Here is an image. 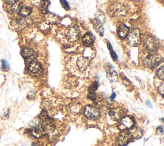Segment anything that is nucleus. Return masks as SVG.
I'll return each instance as SVG.
<instances>
[{
	"mask_svg": "<svg viewBox=\"0 0 164 146\" xmlns=\"http://www.w3.org/2000/svg\"><path fill=\"white\" fill-rule=\"evenodd\" d=\"M128 10L126 7L119 3L112 4L108 10V13L112 17H120L125 16L127 14Z\"/></svg>",
	"mask_w": 164,
	"mask_h": 146,
	"instance_id": "obj_1",
	"label": "nucleus"
},
{
	"mask_svg": "<svg viewBox=\"0 0 164 146\" xmlns=\"http://www.w3.org/2000/svg\"><path fill=\"white\" fill-rule=\"evenodd\" d=\"M162 57L158 54H151L149 55L144 59V64L149 68L153 69L156 68L162 62Z\"/></svg>",
	"mask_w": 164,
	"mask_h": 146,
	"instance_id": "obj_2",
	"label": "nucleus"
},
{
	"mask_svg": "<svg viewBox=\"0 0 164 146\" xmlns=\"http://www.w3.org/2000/svg\"><path fill=\"white\" fill-rule=\"evenodd\" d=\"M141 41L140 30L137 28L131 30L128 34V42L132 46H138Z\"/></svg>",
	"mask_w": 164,
	"mask_h": 146,
	"instance_id": "obj_3",
	"label": "nucleus"
},
{
	"mask_svg": "<svg viewBox=\"0 0 164 146\" xmlns=\"http://www.w3.org/2000/svg\"><path fill=\"white\" fill-rule=\"evenodd\" d=\"M135 125V119L131 116H123L121 119L119 120V128L121 130H129L134 126Z\"/></svg>",
	"mask_w": 164,
	"mask_h": 146,
	"instance_id": "obj_4",
	"label": "nucleus"
},
{
	"mask_svg": "<svg viewBox=\"0 0 164 146\" xmlns=\"http://www.w3.org/2000/svg\"><path fill=\"white\" fill-rule=\"evenodd\" d=\"M84 116L88 119L96 120L100 116V112L97 108L87 105L84 108Z\"/></svg>",
	"mask_w": 164,
	"mask_h": 146,
	"instance_id": "obj_5",
	"label": "nucleus"
},
{
	"mask_svg": "<svg viewBox=\"0 0 164 146\" xmlns=\"http://www.w3.org/2000/svg\"><path fill=\"white\" fill-rule=\"evenodd\" d=\"M144 44L146 48L151 52L157 51L160 47L158 40L155 37L152 36L146 37V39L144 40Z\"/></svg>",
	"mask_w": 164,
	"mask_h": 146,
	"instance_id": "obj_6",
	"label": "nucleus"
},
{
	"mask_svg": "<svg viewBox=\"0 0 164 146\" xmlns=\"http://www.w3.org/2000/svg\"><path fill=\"white\" fill-rule=\"evenodd\" d=\"M66 37L69 41L74 43V42L77 40L80 35V30L78 26H73L69 27L67 30L66 33Z\"/></svg>",
	"mask_w": 164,
	"mask_h": 146,
	"instance_id": "obj_7",
	"label": "nucleus"
},
{
	"mask_svg": "<svg viewBox=\"0 0 164 146\" xmlns=\"http://www.w3.org/2000/svg\"><path fill=\"white\" fill-rule=\"evenodd\" d=\"M30 133L33 137L36 139L42 138L45 136V126L40 122L37 125H35L30 130Z\"/></svg>",
	"mask_w": 164,
	"mask_h": 146,
	"instance_id": "obj_8",
	"label": "nucleus"
},
{
	"mask_svg": "<svg viewBox=\"0 0 164 146\" xmlns=\"http://www.w3.org/2000/svg\"><path fill=\"white\" fill-rule=\"evenodd\" d=\"M28 71L33 76H39L42 73V68L40 63L35 61L31 62L28 66Z\"/></svg>",
	"mask_w": 164,
	"mask_h": 146,
	"instance_id": "obj_9",
	"label": "nucleus"
},
{
	"mask_svg": "<svg viewBox=\"0 0 164 146\" xmlns=\"http://www.w3.org/2000/svg\"><path fill=\"white\" fill-rule=\"evenodd\" d=\"M104 68L109 80L112 82H115L118 80V75L115 68L109 63L105 64Z\"/></svg>",
	"mask_w": 164,
	"mask_h": 146,
	"instance_id": "obj_10",
	"label": "nucleus"
},
{
	"mask_svg": "<svg viewBox=\"0 0 164 146\" xmlns=\"http://www.w3.org/2000/svg\"><path fill=\"white\" fill-rule=\"evenodd\" d=\"M21 54L23 58L28 62H33L37 57L36 52L30 48H25L22 50Z\"/></svg>",
	"mask_w": 164,
	"mask_h": 146,
	"instance_id": "obj_11",
	"label": "nucleus"
},
{
	"mask_svg": "<svg viewBox=\"0 0 164 146\" xmlns=\"http://www.w3.org/2000/svg\"><path fill=\"white\" fill-rule=\"evenodd\" d=\"M124 113L125 112L123 108L118 107L112 109L109 112V114L113 120L119 121L124 116Z\"/></svg>",
	"mask_w": 164,
	"mask_h": 146,
	"instance_id": "obj_12",
	"label": "nucleus"
},
{
	"mask_svg": "<svg viewBox=\"0 0 164 146\" xmlns=\"http://www.w3.org/2000/svg\"><path fill=\"white\" fill-rule=\"evenodd\" d=\"M128 131H125L124 130L122 133H120L117 138V142L119 146H126L131 140Z\"/></svg>",
	"mask_w": 164,
	"mask_h": 146,
	"instance_id": "obj_13",
	"label": "nucleus"
},
{
	"mask_svg": "<svg viewBox=\"0 0 164 146\" xmlns=\"http://www.w3.org/2000/svg\"><path fill=\"white\" fill-rule=\"evenodd\" d=\"M76 64H77V66L80 71H84L89 66L90 62L84 57H80L76 61Z\"/></svg>",
	"mask_w": 164,
	"mask_h": 146,
	"instance_id": "obj_14",
	"label": "nucleus"
},
{
	"mask_svg": "<svg viewBox=\"0 0 164 146\" xmlns=\"http://www.w3.org/2000/svg\"><path fill=\"white\" fill-rule=\"evenodd\" d=\"M91 23L93 25V28L96 32L101 37L103 36L104 28L101 22L98 19H93L91 20Z\"/></svg>",
	"mask_w": 164,
	"mask_h": 146,
	"instance_id": "obj_15",
	"label": "nucleus"
},
{
	"mask_svg": "<svg viewBox=\"0 0 164 146\" xmlns=\"http://www.w3.org/2000/svg\"><path fill=\"white\" fill-rule=\"evenodd\" d=\"M128 133L132 139H138L141 138L143 135V132L138 127H133L129 130Z\"/></svg>",
	"mask_w": 164,
	"mask_h": 146,
	"instance_id": "obj_16",
	"label": "nucleus"
},
{
	"mask_svg": "<svg viewBox=\"0 0 164 146\" xmlns=\"http://www.w3.org/2000/svg\"><path fill=\"white\" fill-rule=\"evenodd\" d=\"M82 43L84 46L91 47L94 44V36L91 33H87L82 38Z\"/></svg>",
	"mask_w": 164,
	"mask_h": 146,
	"instance_id": "obj_17",
	"label": "nucleus"
},
{
	"mask_svg": "<svg viewBox=\"0 0 164 146\" xmlns=\"http://www.w3.org/2000/svg\"><path fill=\"white\" fill-rule=\"evenodd\" d=\"M31 23V19L27 17H23L17 19V21H16V25L19 29H23L25 27L30 25Z\"/></svg>",
	"mask_w": 164,
	"mask_h": 146,
	"instance_id": "obj_18",
	"label": "nucleus"
},
{
	"mask_svg": "<svg viewBox=\"0 0 164 146\" xmlns=\"http://www.w3.org/2000/svg\"><path fill=\"white\" fill-rule=\"evenodd\" d=\"M129 32V28L125 25H122L120 26L117 29V34L118 36L121 39H125Z\"/></svg>",
	"mask_w": 164,
	"mask_h": 146,
	"instance_id": "obj_19",
	"label": "nucleus"
},
{
	"mask_svg": "<svg viewBox=\"0 0 164 146\" xmlns=\"http://www.w3.org/2000/svg\"><path fill=\"white\" fill-rule=\"evenodd\" d=\"M32 12L31 8L28 6H23L20 8L19 10V14L23 17H27Z\"/></svg>",
	"mask_w": 164,
	"mask_h": 146,
	"instance_id": "obj_20",
	"label": "nucleus"
},
{
	"mask_svg": "<svg viewBox=\"0 0 164 146\" xmlns=\"http://www.w3.org/2000/svg\"><path fill=\"white\" fill-rule=\"evenodd\" d=\"M49 0H42L40 5V10L43 14H48L49 12V7L50 5Z\"/></svg>",
	"mask_w": 164,
	"mask_h": 146,
	"instance_id": "obj_21",
	"label": "nucleus"
},
{
	"mask_svg": "<svg viewBox=\"0 0 164 146\" xmlns=\"http://www.w3.org/2000/svg\"><path fill=\"white\" fill-rule=\"evenodd\" d=\"M20 8H21L20 4L18 2H17L16 3H14V4H12V5H10L8 11L10 13H15V12L19 11Z\"/></svg>",
	"mask_w": 164,
	"mask_h": 146,
	"instance_id": "obj_22",
	"label": "nucleus"
},
{
	"mask_svg": "<svg viewBox=\"0 0 164 146\" xmlns=\"http://www.w3.org/2000/svg\"><path fill=\"white\" fill-rule=\"evenodd\" d=\"M157 76L160 80H163V78H164V67H163V66H161L157 70Z\"/></svg>",
	"mask_w": 164,
	"mask_h": 146,
	"instance_id": "obj_23",
	"label": "nucleus"
},
{
	"mask_svg": "<svg viewBox=\"0 0 164 146\" xmlns=\"http://www.w3.org/2000/svg\"><path fill=\"white\" fill-rule=\"evenodd\" d=\"M108 48L109 49V50H110V55H111V57L112 58L114 59V60H116L117 59V54L115 53V51L111 45V44L109 43H108Z\"/></svg>",
	"mask_w": 164,
	"mask_h": 146,
	"instance_id": "obj_24",
	"label": "nucleus"
},
{
	"mask_svg": "<svg viewBox=\"0 0 164 146\" xmlns=\"http://www.w3.org/2000/svg\"><path fill=\"white\" fill-rule=\"evenodd\" d=\"M9 64L8 63V62L6 60H2V70L7 72L9 70Z\"/></svg>",
	"mask_w": 164,
	"mask_h": 146,
	"instance_id": "obj_25",
	"label": "nucleus"
},
{
	"mask_svg": "<svg viewBox=\"0 0 164 146\" xmlns=\"http://www.w3.org/2000/svg\"><path fill=\"white\" fill-rule=\"evenodd\" d=\"M60 3L62 6V7L65 10H69L70 9L69 5L68 2L66 1V0H60Z\"/></svg>",
	"mask_w": 164,
	"mask_h": 146,
	"instance_id": "obj_26",
	"label": "nucleus"
},
{
	"mask_svg": "<svg viewBox=\"0 0 164 146\" xmlns=\"http://www.w3.org/2000/svg\"><path fill=\"white\" fill-rule=\"evenodd\" d=\"M158 91L160 94L163 96V94H164V87H163V83H162V84L159 86L158 88Z\"/></svg>",
	"mask_w": 164,
	"mask_h": 146,
	"instance_id": "obj_27",
	"label": "nucleus"
},
{
	"mask_svg": "<svg viewBox=\"0 0 164 146\" xmlns=\"http://www.w3.org/2000/svg\"><path fill=\"white\" fill-rule=\"evenodd\" d=\"M18 1L19 0H6V2L8 5H12V4H14V3L18 2Z\"/></svg>",
	"mask_w": 164,
	"mask_h": 146,
	"instance_id": "obj_28",
	"label": "nucleus"
},
{
	"mask_svg": "<svg viewBox=\"0 0 164 146\" xmlns=\"http://www.w3.org/2000/svg\"><path fill=\"white\" fill-rule=\"evenodd\" d=\"M8 115H9V110H7V111L5 112L4 113V114L3 115V118H4V119H5V117H6V118H8Z\"/></svg>",
	"mask_w": 164,
	"mask_h": 146,
	"instance_id": "obj_29",
	"label": "nucleus"
},
{
	"mask_svg": "<svg viewBox=\"0 0 164 146\" xmlns=\"http://www.w3.org/2000/svg\"><path fill=\"white\" fill-rule=\"evenodd\" d=\"M115 96H116V95H115V94L114 92L113 94H112V96H111V97L110 98H109V99H110L111 101H113L114 100V99H115Z\"/></svg>",
	"mask_w": 164,
	"mask_h": 146,
	"instance_id": "obj_30",
	"label": "nucleus"
},
{
	"mask_svg": "<svg viewBox=\"0 0 164 146\" xmlns=\"http://www.w3.org/2000/svg\"><path fill=\"white\" fill-rule=\"evenodd\" d=\"M146 105H147V106L148 107H149V108H152V105H151V102L149 101H147V102H146Z\"/></svg>",
	"mask_w": 164,
	"mask_h": 146,
	"instance_id": "obj_31",
	"label": "nucleus"
},
{
	"mask_svg": "<svg viewBox=\"0 0 164 146\" xmlns=\"http://www.w3.org/2000/svg\"><path fill=\"white\" fill-rule=\"evenodd\" d=\"M157 131H158L159 132H160L161 133H163V127H162V126L158 127V128H157Z\"/></svg>",
	"mask_w": 164,
	"mask_h": 146,
	"instance_id": "obj_32",
	"label": "nucleus"
},
{
	"mask_svg": "<svg viewBox=\"0 0 164 146\" xmlns=\"http://www.w3.org/2000/svg\"><path fill=\"white\" fill-rule=\"evenodd\" d=\"M31 146H39L37 144H35V143H34V144H33L32 145H31Z\"/></svg>",
	"mask_w": 164,
	"mask_h": 146,
	"instance_id": "obj_33",
	"label": "nucleus"
}]
</instances>
